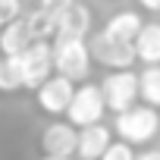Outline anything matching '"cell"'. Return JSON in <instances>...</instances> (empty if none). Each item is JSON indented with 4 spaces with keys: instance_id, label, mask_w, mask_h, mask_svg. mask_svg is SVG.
Masks as SVG:
<instances>
[{
    "instance_id": "cell-1",
    "label": "cell",
    "mask_w": 160,
    "mask_h": 160,
    "mask_svg": "<svg viewBox=\"0 0 160 160\" xmlns=\"http://www.w3.org/2000/svg\"><path fill=\"white\" fill-rule=\"evenodd\" d=\"M113 129H116L119 141H126V144H132V148H135V144H148V141L160 132V113H157L154 107L138 104V107L119 113L116 122H113Z\"/></svg>"
},
{
    "instance_id": "cell-2",
    "label": "cell",
    "mask_w": 160,
    "mask_h": 160,
    "mask_svg": "<svg viewBox=\"0 0 160 160\" xmlns=\"http://www.w3.org/2000/svg\"><path fill=\"white\" fill-rule=\"evenodd\" d=\"M16 66H19V75H22V88L38 91L44 82H50L57 75V69H53V44L50 41L32 44L22 57H16Z\"/></svg>"
},
{
    "instance_id": "cell-3",
    "label": "cell",
    "mask_w": 160,
    "mask_h": 160,
    "mask_svg": "<svg viewBox=\"0 0 160 160\" xmlns=\"http://www.w3.org/2000/svg\"><path fill=\"white\" fill-rule=\"evenodd\" d=\"M101 94L107 101V110H113L116 116L138 107L141 101V85H138V72L122 69V72H107L101 82Z\"/></svg>"
},
{
    "instance_id": "cell-4",
    "label": "cell",
    "mask_w": 160,
    "mask_h": 160,
    "mask_svg": "<svg viewBox=\"0 0 160 160\" xmlns=\"http://www.w3.org/2000/svg\"><path fill=\"white\" fill-rule=\"evenodd\" d=\"M91 47L88 41H53V69L69 82H85L91 72Z\"/></svg>"
},
{
    "instance_id": "cell-5",
    "label": "cell",
    "mask_w": 160,
    "mask_h": 160,
    "mask_svg": "<svg viewBox=\"0 0 160 160\" xmlns=\"http://www.w3.org/2000/svg\"><path fill=\"white\" fill-rule=\"evenodd\" d=\"M104 113H107V101L101 94V85L85 82L82 88H75V98L69 104L66 122H72L75 129H88V126H101Z\"/></svg>"
},
{
    "instance_id": "cell-6",
    "label": "cell",
    "mask_w": 160,
    "mask_h": 160,
    "mask_svg": "<svg viewBox=\"0 0 160 160\" xmlns=\"http://www.w3.org/2000/svg\"><path fill=\"white\" fill-rule=\"evenodd\" d=\"M88 47H91V57H94V63L107 66L110 72L132 69V63L138 60V53H135V44L113 41V38H110L104 28H101V32H91V38H88Z\"/></svg>"
},
{
    "instance_id": "cell-7",
    "label": "cell",
    "mask_w": 160,
    "mask_h": 160,
    "mask_svg": "<svg viewBox=\"0 0 160 160\" xmlns=\"http://www.w3.org/2000/svg\"><path fill=\"white\" fill-rule=\"evenodd\" d=\"M41 157H60V160H72V154H78V129L66 119H57L50 126L41 129Z\"/></svg>"
},
{
    "instance_id": "cell-8",
    "label": "cell",
    "mask_w": 160,
    "mask_h": 160,
    "mask_svg": "<svg viewBox=\"0 0 160 160\" xmlns=\"http://www.w3.org/2000/svg\"><path fill=\"white\" fill-rule=\"evenodd\" d=\"M72 98H75V82H69V78H63V75H53L50 82H44L35 91L38 107L44 113H50V116H66Z\"/></svg>"
},
{
    "instance_id": "cell-9",
    "label": "cell",
    "mask_w": 160,
    "mask_h": 160,
    "mask_svg": "<svg viewBox=\"0 0 160 160\" xmlns=\"http://www.w3.org/2000/svg\"><path fill=\"white\" fill-rule=\"evenodd\" d=\"M91 38V10L85 3H75L60 16L57 41H88Z\"/></svg>"
},
{
    "instance_id": "cell-10",
    "label": "cell",
    "mask_w": 160,
    "mask_h": 160,
    "mask_svg": "<svg viewBox=\"0 0 160 160\" xmlns=\"http://www.w3.org/2000/svg\"><path fill=\"white\" fill-rule=\"evenodd\" d=\"M113 144V132L101 122V126H88L78 129V157L82 160H101Z\"/></svg>"
},
{
    "instance_id": "cell-11",
    "label": "cell",
    "mask_w": 160,
    "mask_h": 160,
    "mask_svg": "<svg viewBox=\"0 0 160 160\" xmlns=\"http://www.w3.org/2000/svg\"><path fill=\"white\" fill-rule=\"evenodd\" d=\"M32 44H38V41H35V35H32V28H28L25 16H22L19 22L7 25V28H3V35H0V57L16 60V57H22Z\"/></svg>"
},
{
    "instance_id": "cell-12",
    "label": "cell",
    "mask_w": 160,
    "mask_h": 160,
    "mask_svg": "<svg viewBox=\"0 0 160 160\" xmlns=\"http://www.w3.org/2000/svg\"><path fill=\"white\" fill-rule=\"evenodd\" d=\"M141 28H144V22H141V16L135 10H119V13H113L104 22V32L113 41H122V44H135V38L141 35Z\"/></svg>"
},
{
    "instance_id": "cell-13",
    "label": "cell",
    "mask_w": 160,
    "mask_h": 160,
    "mask_svg": "<svg viewBox=\"0 0 160 160\" xmlns=\"http://www.w3.org/2000/svg\"><path fill=\"white\" fill-rule=\"evenodd\" d=\"M135 53L144 66H160V22H144L141 35L135 38Z\"/></svg>"
},
{
    "instance_id": "cell-14",
    "label": "cell",
    "mask_w": 160,
    "mask_h": 160,
    "mask_svg": "<svg viewBox=\"0 0 160 160\" xmlns=\"http://www.w3.org/2000/svg\"><path fill=\"white\" fill-rule=\"evenodd\" d=\"M25 22H28V28H32V35H35V41H57V32H60V16H53V13H47V10H35V13H28L25 16Z\"/></svg>"
},
{
    "instance_id": "cell-15",
    "label": "cell",
    "mask_w": 160,
    "mask_h": 160,
    "mask_svg": "<svg viewBox=\"0 0 160 160\" xmlns=\"http://www.w3.org/2000/svg\"><path fill=\"white\" fill-rule=\"evenodd\" d=\"M138 85H141V104L160 110V66H144L138 72Z\"/></svg>"
},
{
    "instance_id": "cell-16",
    "label": "cell",
    "mask_w": 160,
    "mask_h": 160,
    "mask_svg": "<svg viewBox=\"0 0 160 160\" xmlns=\"http://www.w3.org/2000/svg\"><path fill=\"white\" fill-rule=\"evenodd\" d=\"M19 88H22V75H19L16 60L0 57V91H3V94H13V91H19Z\"/></svg>"
},
{
    "instance_id": "cell-17",
    "label": "cell",
    "mask_w": 160,
    "mask_h": 160,
    "mask_svg": "<svg viewBox=\"0 0 160 160\" xmlns=\"http://www.w3.org/2000/svg\"><path fill=\"white\" fill-rule=\"evenodd\" d=\"M22 16H25V13H22V3H19V0H0V28L19 22Z\"/></svg>"
},
{
    "instance_id": "cell-18",
    "label": "cell",
    "mask_w": 160,
    "mask_h": 160,
    "mask_svg": "<svg viewBox=\"0 0 160 160\" xmlns=\"http://www.w3.org/2000/svg\"><path fill=\"white\" fill-rule=\"evenodd\" d=\"M138 154L132 151V144H126V141H113L110 144V151L101 157V160H135Z\"/></svg>"
},
{
    "instance_id": "cell-19",
    "label": "cell",
    "mask_w": 160,
    "mask_h": 160,
    "mask_svg": "<svg viewBox=\"0 0 160 160\" xmlns=\"http://www.w3.org/2000/svg\"><path fill=\"white\" fill-rule=\"evenodd\" d=\"M78 0H41V10H47V13H53V16H63L69 7H75Z\"/></svg>"
},
{
    "instance_id": "cell-20",
    "label": "cell",
    "mask_w": 160,
    "mask_h": 160,
    "mask_svg": "<svg viewBox=\"0 0 160 160\" xmlns=\"http://www.w3.org/2000/svg\"><path fill=\"white\" fill-rule=\"evenodd\" d=\"M135 160H160V148H148V151H141Z\"/></svg>"
},
{
    "instance_id": "cell-21",
    "label": "cell",
    "mask_w": 160,
    "mask_h": 160,
    "mask_svg": "<svg viewBox=\"0 0 160 160\" xmlns=\"http://www.w3.org/2000/svg\"><path fill=\"white\" fill-rule=\"evenodd\" d=\"M22 3V13L28 16V13H35V10H41V0H19Z\"/></svg>"
},
{
    "instance_id": "cell-22",
    "label": "cell",
    "mask_w": 160,
    "mask_h": 160,
    "mask_svg": "<svg viewBox=\"0 0 160 160\" xmlns=\"http://www.w3.org/2000/svg\"><path fill=\"white\" fill-rule=\"evenodd\" d=\"M138 3L144 10H151V13H160V0H138Z\"/></svg>"
},
{
    "instance_id": "cell-23",
    "label": "cell",
    "mask_w": 160,
    "mask_h": 160,
    "mask_svg": "<svg viewBox=\"0 0 160 160\" xmlns=\"http://www.w3.org/2000/svg\"><path fill=\"white\" fill-rule=\"evenodd\" d=\"M41 160H60V157H41Z\"/></svg>"
},
{
    "instance_id": "cell-24",
    "label": "cell",
    "mask_w": 160,
    "mask_h": 160,
    "mask_svg": "<svg viewBox=\"0 0 160 160\" xmlns=\"http://www.w3.org/2000/svg\"><path fill=\"white\" fill-rule=\"evenodd\" d=\"M0 35H3V28H0Z\"/></svg>"
}]
</instances>
